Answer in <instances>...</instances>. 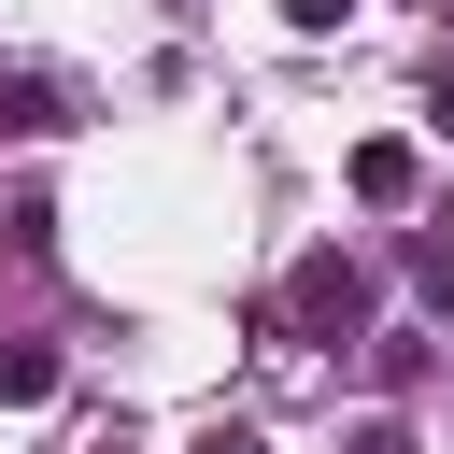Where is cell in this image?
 <instances>
[{
  "label": "cell",
  "mask_w": 454,
  "mask_h": 454,
  "mask_svg": "<svg viewBox=\"0 0 454 454\" xmlns=\"http://www.w3.org/2000/svg\"><path fill=\"white\" fill-rule=\"evenodd\" d=\"M170 14H199V0H170Z\"/></svg>",
  "instance_id": "9c48e42d"
},
{
  "label": "cell",
  "mask_w": 454,
  "mask_h": 454,
  "mask_svg": "<svg viewBox=\"0 0 454 454\" xmlns=\"http://www.w3.org/2000/svg\"><path fill=\"white\" fill-rule=\"evenodd\" d=\"M340 454H411V426H397V411H369V426H355Z\"/></svg>",
  "instance_id": "8992f818"
},
{
  "label": "cell",
  "mask_w": 454,
  "mask_h": 454,
  "mask_svg": "<svg viewBox=\"0 0 454 454\" xmlns=\"http://www.w3.org/2000/svg\"><path fill=\"white\" fill-rule=\"evenodd\" d=\"M340 14H355V0H284V28H298V43H326Z\"/></svg>",
  "instance_id": "5b68a950"
},
{
  "label": "cell",
  "mask_w": 454,
  "mask_h": 454,
  "mask_svg": "<svg viewBox=\"0 0 454 454\" xmlns=\"http://www.w3.org/2000/svg\"><path fill=\"white\" fill-rule=\"evenodd\" d=\"M0 128H14V142H43V128H71V114H57V85H43V71H14V85H0Z\"/></svg>",
  "instance_id": "277c9868"
},
{
  "label": "cell",
  "mask_w": 454,
  "mask_h": 454,
  "mask_svg": "<svg viewBox=\"0 0 454 454\" xmlns=\"http://www.w3.org/2000/svg\"><path fill=\"white\" fill-rule=\"evenodd\" d=\"M411 184H426V170H411V142H355V199H369V213H397Z\"/></svg>",
  "instance_id": "7a4b0ae2"
},
{
  "label": "cell",
  "mask_w": 454,
  "mask_h": 454,
  "mask_svg": "<svg viewBox=\"0 0 454 454\" xmlns=\"http://www.w3.org/2000/svg\"><path fill=\"white\" fill-rule=\"evenodd\" d=\"M57 397V355L43 340H0V411H43Z\"/></svg>",
  "instance_id": "3957f363"
},
{
  "label": "cell",
  "mask_w": 454,
  "mask_h": 454,
  "mask_svg": "<svg viewBox=\"0 0 454 454\" xmlns=\"http://www.w3.org/2000/svg\"><path fill=\"white\" fill-rule=\"evenodd\" d=\"M284 312H298V340H355V326H369V270H355V255H298Z\"/></svg>",
  "instance_id": "6da1fadb"
},
{
  "label": "cell",
  "mask_w": 454,
  "mask_h": 454,
  "mask_svg": "<svg viewBox=\"0 0 454 454\" xmlns=\"http://www.w3.org/2000/svg\"><path fill=\"white\" fill-rule=\"evenodd\" d=\"M426 128H440V142H454V71H440V114H426Z\"/></svg>",
  "instance_id": "ba28073f"
},
{
  "label": "cell",
  "mask_w": 454,
  "mask_h": 454,
  "mask_svg": "<svg viewBox=\"0 0 454 454\" xmlns=\"http://www.w3.org/2000/svg\"><path fill=\"white\" fill-rule=\"evenodd\" d=\"M199 454H270V440L255 426H199Z\"/></svg>",
  "instance_id": "52a82bcc"
}]
</instances>
